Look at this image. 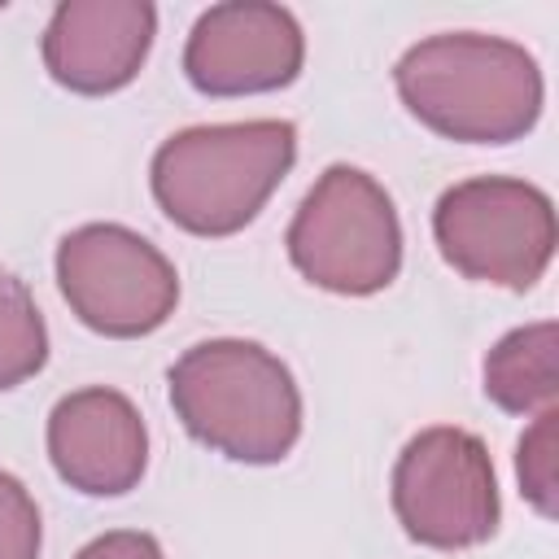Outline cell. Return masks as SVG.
Wrapping results in <instances>:
<instances>
[{
	"label": "cell",
	"instance_id": "cell-1",
	"mask_svg": "<svg viewBox=\"0 0 559 559\" xmlns=\"http://www.w3.org/2000/svg\"><path fill=\"white\" fill-rule=\"evenodd\" d=\"M393 87L428 131L459 144H511L537 127L546 100L537 57L480 31L411 44L393 66Z\"/></svg>",
	"mask_w": 559,
	"mask_h": 559
},
{
	"label": "cell",
	"instance_id": "cell-2",
	"mask_svg": "<svg viewBox=\"0 0 559 559\" xmlns=\"http://www.w3.org/2000/svg\"><path fill=\"white\" fill-rule=\"evenodd\" d=\"M175 419L231 463H280L301 437V389L258 341L214 336L166 371Z\"/></svg>",
	"mask_w": 559,
	"mask_h": 559
},
{
	"label": "cell",
	"instance_id": "cell-3",
	"mask_svg": "<svg viewBox=\"0 0 559 559\" xmlns=\"http://www.w3.org/2000/svg\"><path fill=\"white\" fill-rule=\"evenodd\" d=\"M297 162V127L284 118L175 131L148 166L157 210L192 236L249 227Z\"/></svg>",
	"mask_w": 559,
	"mask_h": 559
},
{
	"label": "cell",
	"instance_id": "cell-4",
	"mask_svg": "<svg viewBox=\"0 0 559 559\" xmlns=\"http://www.w3.org/2000/svg\"><path fill=\"white\" fill-rule=\"evenodd\" d=\"M288 262L323 293L371 297L402 271V223L393 197L358 166H328L301 197L288 231Z\"/></svg>",
	"mask_w": 559,
	"mask_h": 559
},
{
	"label": "cell",
	"instance_id": "cell-5",
	"mask_svg": "<svg viewBox=\"0 0 559 559\" xmlns=\"http://www.w3.org/2000/svg\"><path fill=\"white\" fill-rule=\"evenodd\" d=\"M432 240L459 275L524 293L555 258V205L528 179L476 175L437 197Z\"/></svg>",
	"mask_w": 559,
	"mask_h": 559
},
{
	"label": "cell",
	"instance_id": "cell-6",
	"mask_svg": "<svg viewBox=\"0 0 559 559\" xmlns=\"http://www.w3.org/2000/svg\"><path fill=\"white\" fill-rule=\"evenodd\" d=\"M57 288L70 314L114 341L157 332L179 306L175 262L122 223H83L57 245Z\"/></svg>",
	"mask_w": 559,
	"mask_h": 559
},
{
	"label": "cell",
	"instance_id": "cell-7",
	"mask_svg": "<svg viewBox=\"0 0 559 559\" xmlns=\"http://www.w3.org/2000/svg\"><path fill=\"white\" fill-rule=\"evenodd\" d=\"M393 515L402 533L432 550H472L498 533V476L485 441L467 428H424L393 463Z\"/></svg>",
	"mask_w": 559,
	"mask_h": 559
},
{
	"label": "cell",
	"instance_id": "cell-8",
	"mask_svg": "<svg viewBox=\"0 0 559 559\" xmlns=\"http://www.w3.org/2000/svg\"><path fill=\"white\" fill-rule=\"evenodd\" d=\"M306 35L284 4L227 0L210 4L183 44V74L201 96L280 92L301 74Z\"/></svg>",
	"mask_w": 559,
	"mask_h": 559
},
{
	"label": "cell",
	"instance_id": "cell-9",
	"mask_svg": "<svg viewBox=\"0 0 559 559\" xmlns=\"http://www.w3.org/2000/svg\"><path fill=\"white\" fill-rule=\"evenodd\" d=\"M48 459L87 498L131 493L148 467V432L135 402L105 384L66 393L48 415Z\"/></svg>",
	"mask_w": 559,
	"mask_h": 559
},
{
	"label": "cell",
	"instance_id": "cell-10",
	"mask_svg": "<svg viewBox=\"0 0 559 559\" xmlns=\"http://www.w3.org/2000/svg\"><path fill=\"white\" fill-rule=\"evenodd\" d=\"M157 9L148 0H61L44 26V70L79 92L109 96L148 61Z\"/></svg>",
	"mask_w": 559,
	"mask_h": 559
},
{
	"label": "cell",
	"instance_id": "cell-11",
	"mask_svg": "<svg viewBox=\"0 0 559 559\" xmlns=\"http://www.w3.org/2000/svg\"><path fill=\"white\" fill-rule=\"evenodd\" d=\"M485 397L507 415H542L559 397V328L555 319L511 328L480 362Z\"/></svg>",
	"mask_w": 559,
	"mask_h": 559
},
{
	"label": "cell",
	"instance_id": "cell-12",
	"mask_svg": "<svg viewBox=\"0 0 559 559\" xmlns=\"http://www.w3.org/2000/svg\"><path fill=\"white\" fill-rule=\"evenodd\" d=\"M48 362V328L26 284L0 266V393L26 384Z\"/></svg>",
	"mask_w": 559,
	"mask_h": 559
},
{
	"label": "cell",
	"instance_id": "cell-13",
	"mask_svg": "<svg viewBox=\"0 0 559 559\" xmlns=\"http://www.w3.org/2000/svg\"><path fill=\"white\" fill-rule=\"evenodd\" d=\"M515 476H520L524 502L542 520H555L559 511V411L555 406L533 415V424L524 428L515 445Z\"/></svg>",
	"mask_w": 559,
	"mask_h": 559
},
{
	"label": "cell",
	"instance_id": "cell-14",
	"mask_svg": "<svg viewBox=\"0 0 559 559\" xmlns=\"http://www.w3.org/2000/svg\"><path fill=\"white\" fill-rule=\"evenodd\" d=\"M39 507L26 485L0 472V559H39Z\"/></svg>",
	"mask_w": 559,
	"mask_h": 559
},
{
	"label": "cell",
	"instance_id": "cell-15",
	"mask_svg": "<svg viewBox=\"0 0 559 559\" xmlns=\"http://www.w3.org/2000/svg\"><path fill=\"white\" fill-rule=\"evenodd\" d=\"M74 559H166L157 537L153 533H140V528H114V533H100L92 537Z\"/></svg>",
	"mask_w": 559,
	"mask_h": 559
}]
</instances>
